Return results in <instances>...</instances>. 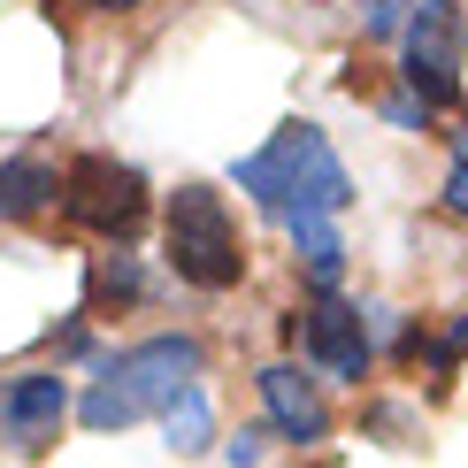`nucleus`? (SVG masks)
Here are the masks:
<instances>
[{
  "label": "nucleus",
  "instance_id": "9d476101",
  "mask_svg": "<svg viewBox=\"0 0 468 468\" xmlns=\"http://www.w3.org/2000/svg\"><path fill=\"white\" fill-rule=\"evenodd\" d=\"M162 431H169V453H207V445H216V407H207L200 384H185V392L162 407Z\"/></svg>",
  "mask_w": 468,
  "mask_h": 468
},
{
  "label": "nucleus",
  "instance_id": "6ab92c4d",
  "mask_svg": "<svg viewBox=\"0 0 468 468\" xmlns=\"http://www.w3.org/2000/svg\"><path fill=\"white\" fill-rule=\"evenodd\" d=\"M85 16H123V8H139V0H77Z\"/></svg>",
  "mask_w": 468,
  "mask_h": 468
},
{
  "label": "nucleus",
  "instance_id": "2eb2a0df",
  "mask_svg": "<svg viewBox=\"0 0 468 468\" xmlns=\"http://www.w3.org/2000/svg\"><path fill=\"white\" fill-rule=\"evenodd\" d=\"M445 216H468V131H453V169H445Z\"/></svg>",
  "mask_w": 468,
  "mask_h": 468
},
{
  "label": "nucleus",
  "instance_id": "a211bd4d",
  "mask_svg": "<svg viewBox=\"0 0 468 468\" xmlns=\"http://www.w3.org/2000/svg\"><path fill=\"white\" fill-rule=\"evenodd\" d=\"M261 438H269V431H239V438L223 445V461H230V468H253V461H261Z\"/></svg>",
  "mask_w": 468,
  "mask_h": 468
},
{
  "label": "nucleus",
  "instance_id": "f8f14e48",
  "mask_svg": "<svg viewBox=\"0 0 468 468\" xmlns=\"http://www.w3.org/2000/svg\"><path fill=\"white\" fill-rule=\"evenodd\" d=\"M92 300H101V307H139L146 300L139 253H101V269H92Z\"/></svg>",
  "mask_w": 468,
  "mask_h": 468
},
{
  "label": "nucleus",
  "instance_id": "f3484780",
  "mask_svg": "<svg viewBox=\"0 0 468 468\" xmlns=\"http://www.w3.org/2000/svg\"><path fill=\"white\" fill-rule=\"evenodd\" d=\"M384 123H399V131H431V108L407 101V92H392V101H384Z\"/></svg>",
  "mask_w": 468,
  "mask_h": 468
},
{
  "label": "nucleus",
  "instance_id": "0eeeda50",
  "mask_svg": "<svg viewBox=\"0 0 468 468\" xmlns=\"http://www.w3.org/2000/svg\"><path fill=\"white\" fill-rule=\"evenodd\" d=\"M62 415H69L62 368H16V377H0V445L8 453L38 461L54 445V431H62Z\"/></svg>",
  "mask_w": 468,
  "mask_h": 468
},
{
  "label": "nucleus",
  "instance_id": "423d86ee",
  "mask_svg": "<svg viewBox=\"0 0 468 468\" xmlns=\"http://www.w3.org/2000/svg\"><path fill=\"white\" fill-rule=\"evenodd\" d=\"M284 330L307 346V361H315L330 384H361L368 361H377V346H368V315H361L354 300H338V292H323L315 307L284 315Z\"/></svg>",
  "mask_w": 468,
  "mask_h": 468
},
{
  "label": "nucleus",
  "instance_id": "20e7f679",
  "mask_svg": "<svg viewBox=\"0 0 468 468\" xmlns=\"http://www.w3.org/2000/svg\"><path fill=\"white\" fill-rule=\"evenodd\" d=\"M407 47H399V77L407 101L422 108H461V62H468V8L461 0H407Z\"/></svg>",
  "mask_w": 468,
  "mask_h": 468
},
{
  "label": "nucleus",
  "instance_id": "1a4fd4ad",
  "mask_svg": "<svg viewBox=\"0 0 468 468\" xmlns=\"http://www.w3.org/2000/svg\"><path fill=\"white\" fill-rule=\"evenodd\" d=\"M54 169L38 162V154H16V162H0V223H24V216H38V207L54 200Z\"/></svg>",
  "mask_w": 468,
  "mask_h": 468
},
{
  "label": "nucleus",
  "instance_id": "f03ea898",
  "mask_svg": "<svg viewBox=\"0 0 468 468\" xmlns=\"http://www.w3.org/2000/svg\"><path fill=\"white\" fill-rule=\"evenodd\" d=\"M200 361H207V346L192 338V330H162V338L123 346L115 361H101L92 392L77 399V422H85V431H131V422L162 415L185 384H200Z\"/></svg>",
  "mask_w": 468,
  "mask_h": 468
},
{
  "label": "nucleus",
  "instance_id": "7ed1b4c3",
  "mask_svg": "<svg viewBox=\"0 0 468 468\" xmlns=\"http://www.w3.org/2000/svg\"><path fill=\"white\" fill-rule=\"evenodd\" d=\"M162 246H169V269L200 292H230L246 277V239H239V223H230L216 185H177L169 192Z\"/></svg>",
  "mask_w": 468,
  "mask_h": 468
},
{
  "label": "nucleus",
  "instance_id": "ddd939ff",
  "mask_svg": "<svg viewBox=\"0 0 468 468\" xmlns=\"http://www.w3.org/2000/svg\"><path fill=\"white\" fill-rule=\"evenodd\" d=\"M399 354H407V361H422V354H431V368H438V377H453V368H461V354H468V315H453V323L438 330V338L407 330V338H399Z\"/></svg>",
  "mask_w": 468,
  "mask_h": 468
},
{
  "label": "nucleus",
  "instance_id": "f257e3e1",
  "mask_svg": "<svg viewBox=\"0 0 468 468\" xmlns=\"http://www.w3.org/2000/svg\"><path fill=\"white\" fill-rule=\"evenodd\" d=\"M230 185L253 192V200H261L269 216H284V223H300V216H338V207L354 200V177H346L330 131L307 123V115L277 123V139H269L261 154H246V162L230 169Z\"/></svg>",
  "mask_w": 468,
  "mask_h": 468
},
{
  "label": "nucleus",
  "instance_id": "dca6fc26",
  "mask_svg": "<svg viewBox=\"0 0 468 468\" xmlns=\"http://www.w3.org/2000/svg\"><path fill=\"white\" fill-rule=\"evenodd\" d=\"M361 24H368V38H392V31L407 24V0H368V16H361Z\"/></svg>",
  "mask_w": 468,
  "mask_h": 468
},
{
  "label": "nucleus",
  "instance_id": "6e6552de",
  "mask_svg": "<svg viewBox=\"0 0 468 468\" xmlns=\"http://www.w3.org/2000/svg\"><path fill=\"white\" fill-rule=\"evenodd\" d=\"M253 392L269 407V438H284V445H323L330 438V407L315 392V377H300L292 361H269L253 377Z\"/></svg>",
  "mask_w": 468,
  "mask_h": 468
},
{
  "label": "nucleus",
  "instance_id": "4468645a",
  "mask_svg": "<svg viewBox=\"0 0 468 468\" xmlns=\"http://www.w3.org/2000/svg\"><path fill=\"white\" fill-rule=\"evenodd\" d=\"M361 431H368V438H384V445H407V431H415V407L384 399V407H368V415H361Z\"/></svg>",
  "mask_w": 468,
  "mask_h": 468
},
{
  "label": "nucleus",
  "instance_id": "39448f33",
  "mask_svg": "<svg viewBox=\"0 0 468 468\" xmlns=\"http://www.w3.org/2000/svg\"><path fill=\"white\" fill-rule=\"evenodd\" d=\"M62 216L77 230H92V239H108V246H131L146 230V177L131 162H115V154H77V162L62 169Z\"/></svg>",
  "mask_w": 468,
  "mask_h": 468
},
{
  "label": "nucleus",
  "instance_id": "9b49d317",
  "mask_svg": "<svg viewBox=\"0 0 468 468\" xmlns=\"http://www.w3.org/2000/svg\"><path fill=\"white\" fill-rule=\"evenodd\" d=\"M292 246H300L307 277H315L323 292L346 277V239H338V223H330V216H300V223H292Z\"/></svg>",
  "mask_w": 468,
  "mask_h": 468
}]
</instances>
